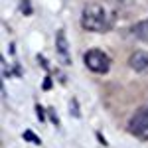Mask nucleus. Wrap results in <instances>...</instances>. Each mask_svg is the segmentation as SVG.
Wrapping results in <instances>:
<instances>
[{"instance_id":"nucleus-5","label":"nucleus","mask_w":148,"mask_h":148,"mask_svg":"<svg viewBox=\"0 0 148 148\" xmlns=\"http://www.w3.org/2000/svg\"><path fill=\"white\" fill-rule=\"evenodd\" d=\"M128 65L134 71H146L148 69V51H144V49L134 51L132 56L128 57Z\"/></svg>"},{"instance_id":"nucleus-7","label":"nucleus","mask_w":148,"mask_h":148,"mask_svg":"<svg viewBox=\"0 0 148 148\" xmlns=\"http://www.w3.org/2000/svg\"><path fill=\"white\" fill-rule=\"evenodd\" d=\"M24 138H26V140H30L32 144H42V140H40V138L36 136V134L32 132V130H26V132H24Z\"/></svg>"},{"instance_id":"nucleus-2","label":"nucleus","mask_w":148,"mask_h":148,"mask_svg":"<svg viewBox=\"0 0 148 148\" xmlns=\"http://www.w3.org/2000/svg\"><path fill=\"white\" fill-rule=\"evenodd\" d=\"M83 59H85L87 69H91L93 73H107L109 67H111L109 56H107L105 51H101V49H89Z\"/></svg>"},{"instance_id":"nucleus-1","label":"nucleus","mask_w":148,"mask_h":148,"mask_svg":"<svg viewBox=\"0 0 148 148\" xmlns=\"http://www.w3.org/2000/svg\"><path fill=\"white\" fill-rule=\"evenodd\" d=\"M81 26L89 32H105L109 28V16L101 4H87L81 14Z\"/></svg>"},{"instance_id":"nucleus-3","label":"nucleus","mask_w":148,"mask_h":148,"mask_svg":"<svg viewBox=\"0 0 148 148\" xmlns=\"http://www.w3.org/2000/svg\"><path fill=\"white\" fill-rule=\"evenodd\" d=\"M128 130L138 138H148V107L138 109L128 121Z\"/></svg>"},{"instance_id":"nucleus-4","label":"nucleus","mask_w":148,"mask_h":148,"mask_svg":"<svg viewBox=\"0 0 148 148\" xmlns=\"http://www.w3.org/2000/svg\"><path fill=\"white\" fill-rule=\"evenodd\" d=\"M56 49H57V53H59V57H61V61H63L65 65H69V63H71L69 42H67V36H65L63 30H59V32L56 34Z\"/></svg>"},{"instance_id":"nucleus-9","label":"nucleus","mask_w":148,"mask_h":148,"mask_svg":"<svg viewBox=\"0 0 148 148\" xmlns=\"http://www.w3.org/2000/svg\"><path fill=\"white\" fill-rule=\"evenodd\" d=\"M22 10L26 14H30V4H28V0H22Z\"/></svg>"},{"instance_id":"nucleus-6","label":"nucleus","mask_w":148,"mask_h":148,"mask_svg":"<svg viewBox=\"0 0 148 148\" xmlns=\"http://www.w3.org/2000/svg\"><path fill=\"white\" fill-rule=\"evenodd\" d=\"M132 34L136 36L138 40L142 42H148V22H138L134 28H132Z\"/></svg>"},{"instance_id":"nucleus-8","label":"nucleus","mask_w":148,"mask_h":148,"mask_svg":"<svg viewBox=\"0 0 148 148\" xmlns=\"http://www.w3.org/2000/svg\"><path fill=\"white\" fill-rule=\"evenodd\" d=\"M36 113H38V119H40V121H44V119H46V116H44V109H42L40 105H36Z\"/></svg>"}]
</instances>
